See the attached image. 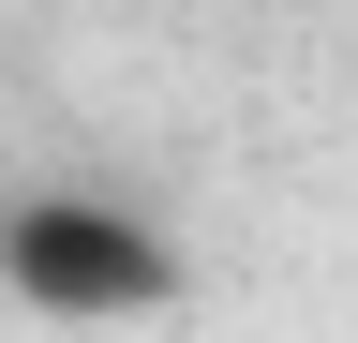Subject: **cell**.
I'll list each match as a JSON object with an SVG mask.
<instances>
[{
  "instance_id": "6da1fadb",
  "label": "cell",
  "mask_w": 358,
  "mask_h": 343,
  "mask_svg": "<svg viewBox=\"0 0 358 343\" xmlns=\"http://www.w3.org/2000/svg\"><path fill=\"white\" fill-rule=\"evenodd\" d=\"M0 298L45 314V328H134V314H179L194 298V254L134 194L30 180V194H0Z\"/></svg>"
}]
</instances>
